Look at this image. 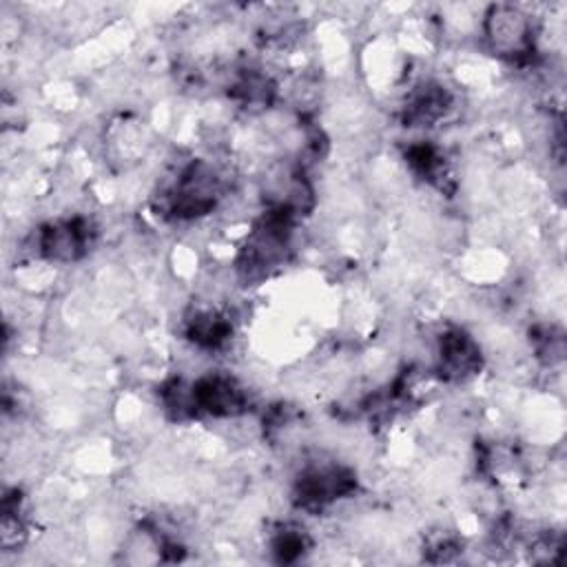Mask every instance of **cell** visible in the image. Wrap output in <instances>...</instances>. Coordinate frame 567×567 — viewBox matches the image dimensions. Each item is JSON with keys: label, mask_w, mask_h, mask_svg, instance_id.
<instances>
[{"label": "cell", "mask_w": 567, "mask_h": 567, "mask_svg": "<svg viewBox=\"0 0 567 567\" xmlns=\"http://www.w3.org/2000/svg\"><path fill=\"white\" fill-rule=\"evenodd\" d=\"M454 109L452 91L436 80L419 82L401 106V122L410 128H430L447 117Z\"/></svg>", "instance_id": "5b68a950"}, {"label": "cell", "mask_w": 567, "mask_h": 567, "mask_svg": "<svg viewBox=\"0 0 567 567\" xmlns=\"http://www.w3.org/2000/svg\"><path fill=\"white\" fill-rule=\"evenodd\" d=\"M93 233V224L84 215L53 219L35 230L33 248L40 259L51 264H73L89 252Z\"/></svg>", "instance_id": "7a4b0ae2"}, {"label": "cell", "mask_w": 567, "mask_h": 567, "mask_svg": "<svg viewBox=\"0 0 567 567\" xmlns=\"http://www.w3.org/2000/svg\"><path fill=\"white\" fill-rule=\"evenodd\" d=\"M195 416L239 419L248 412V390L230 374L208 372L193 381Z\"/></svg>", "instance_id": "277c9868"}, {"label": "cell", "mask_w": 567, "mask_h": 567, "mask_svg": "<svg viewBox=\"0 0 567 567\" xmlns=\"http://www.w3.org/2000/svg\"><path fill=\"white\" fill-rule=\"evenodd\" d=\"M483 368L478 341L461 326H445L434 343V372L441 381L465 383Z\"/></svg>", "instance_id": "3957f363"}, {"label": "cell", "mask_w": 567, "mask_h": 567, "mask_svg": "<svg viewBox=\"0 0 567 567\" xmlns=\"http://www.w3.org/2000/svg\"><path fill=\"white\" fill-rule=\"evenodd\" d=\"M481 33L485 47L505 62L529 64L536 55V22L518 4H492L487 7Z\"/></svg>", "instance_id": "6da1fadb"}]
</instances>
